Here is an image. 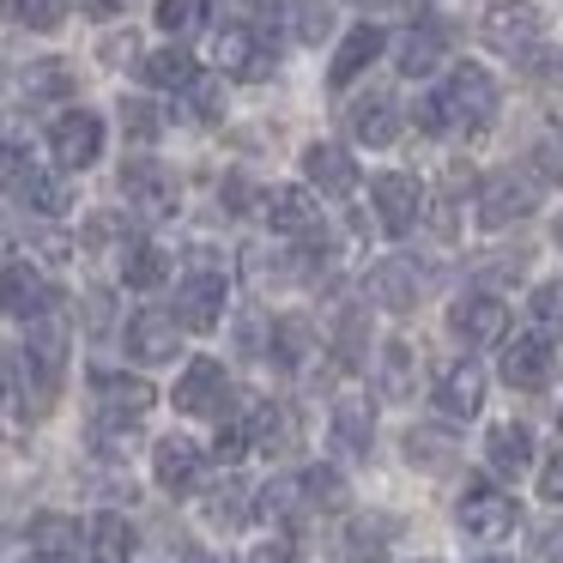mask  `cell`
Instances as JSON below:
<instances>
[{
  "label": "cell",
  "mask_w": 563,
  "mask_h": 563,
  "mask_svg": "<svg viewBox=\"0 0 563 563\" xmlns=\"http://www.w3.org/2000/svg\"><path fill=\"white\" fill-rule=\"evenodd\" d=\"M497 79L485 74L478 62H461L449 79H442V91H424V103H418V134L430 140H473L485 134L490 122H497Z\"/></svg>",
  "instance_id": "6da1fadb"
},
{
  "label": "cell",
  "mask_w": 563,
  "mask_h": 563,
  "mask_svg": "<svg viewBox=\"0 0 563 563\" xmlns=\"http://www.w3.org/2000/svg\"><path fill=\"white\" fill-rule=\"evenodd\" d=\"M461 533L473 539V545H503V539H515V527H521V509H515V497H503L497 485H485V478H473L461 497Z\"/></svg>",
  "instance_id": "7a4b0ae2"
},
{
  "label": "cell",
  "mask_w": 563,
  "mask_h": 563,
  "mask_svg": "<svg viewBox=\"0 0 563 563\" xmlns=\"http://www.w3.org/2000/svg\"><path fill=\"white\" fill-rule=\"evenodd\" d=\"M533 207H539V176H527V170H497L478 188V224H485V231H509V224L527 219Z\"/></svg>",
  "instance_id": "3957f363"
},
{
  "label": "cell",
  "mask_w": 563,
  "mask_h": 563,
  "mask_svg": "<svg viewBox=\"0 0 563 563\" xmlns=\"http://www.w3.org/2000/svg\"><path fill=\"white\" fill-rule=\"evenodd\" d=\"M478 31H485V43L497 55H533L539 37H545V13H539L533 0H497Z\"/></svg>",
  "instance_id": "277c9868"
},
{
  "label": "cell",
  "mask_w": 563,
  "mask_h": 563,
  "mask_svg": "<svg viewBox=\"0 0 563 563\" xmlns=\"http://www.w3.org/2000/svg\"><path fill=\"white\" fill-rule=\"evenodd\" d=\"M424 279H430L424 261L388 255V261H376V267L364 273V291H369V303H382V309H394V316H406V309H418V297H424Z\"/></svg>",
  "instance_id": "5b68a950"
},
{
  "label": "cell",
  "mask_w": 563,
  "mask_h": 563,
  "mask_svg": "<svg viewBox=\"0 0 563 563\" xmlns=\"http://www.w3.org/2000/svg\"><path fill=\"white\" fill-rule=\"evenodd\" d=\"M224 297H231L224 273L195 267L183 285H176V328H188V333H212V328L224 321Z\"/></svg>",
  "instance_id": "8992f818"
},
{
  "label": "cell",
  "mask_w": 563,
  "mask_h": 563,
  "mask_svg": "<svg viewBox=\"0 0 563 563\" xmlns=\"http://www.w3.org/2000/svg\"><path fill=\"white\" fill-rule=\"evenodd\" d=\"M122 195L134 212H146V219H170L176 207H183V195H176V176L164 170L158 158H128L122 164Z\"/></svg>",
  "instance_id": "52a82bcc"
},
{
  "label": "cell",
  "mask_w": 563,
  "mask_h": 563,
  "mask_svg": "<svg viewBox=\"0 0 563 563\" xmlns=\"http://www.w3.org/2000/svg\"><path fill=\"white\" fill-rule=\"evenodd\" d=\"M212 62L231 79H267L273 74V43L261 37L255 25H224L219 37H212Z\"/></svg>",
  "instance_id": "ba28073f"
},
{
  "label": "cell",
  "mask_w": 563,
  "mask_h": 563,
  "mask_svg": "<svg viewBox=\"0 0 563 563\" xmlns=\"http://www.w3.org/2000/svg\"><path fill=\"white\" fill-rule=\"evenodd\" d=\"M369 200H376V219L388 236H406L418 219H424V188H418V176L406 170H388L369 183Z\"/></svg>",
  "instance_id": "9c48e42d"
},
{
  "label": "cell",
  "mask_w": 563,
  "mask_h": 563,
  "mask_svg": "<svg viewBox=\"0 0 563 563\" xmlns=\"http://www.w3.org/2000/svg\"><path fill=\"white\" fill-rule=\"evenodd\" d=\"M449 333H454V340H466V345H497L503 333H509V303H503V297H490V291L454 297Z\"/></svg>",
  "instance_id": "30bf717a"
},
{
  "label": "cell",
  "mask_w": 563,
  "mask_h": 563,
  "mask_svg": "<svg viewBox=\"0 0 563 563\" xmlns=\"http://www.w3.org/2000/svg\"><path fill=\"white\" fill-rule=\"evenodd\" d=\"M261 212H267L273 236H285V243H316L321 236V207L309 188H267Z\"/></svg>",
  "instance_id": "8fae6325"
},
{
  "label": "cell",
  "mask_w": 563,
  "mask_h": 563,
  "mask_svg": "<svg viewBox=\"0 0 563 563\" xmlns=\"http://www.w3.org/2000/svg\"><path fill=\"white\" fill-rule=\"evenodd\" d=\"M49 152H55L62 170H91L98 152H103V122L91 110H67L62 122L49 128Z\"/></svg>",
  "instance_id": "7c38bea8"
},
{
  "label": "cell",
  "mask_w": 563,
  "mask_h": 563,
  "mask_svg": "<svg viewBox=\"0 0 563 563\" xmlns=\"http://www.w3.org/2000/svg\"><path fill=\"white\" fill-rule=\"evenodd\" d=\"M224 400H231V376H224V364L219 357H195V364L183 369V382H176V412L207 418V412H224Z\"/></svg>",
  "instance_id": "4fadbf2b"
},
{
  "label": "cell",
  "mask_w": 563,
  "mask_h": 563,
  "mask_svg": "<svg viewBox=\"0 0 563 563\" xmlns=\"http://www.w3.org/2000/svg\"><path fill=\"white\" fill-rule=\"evenodd\" d=\"M0 309L31 321V316H43V309H55V291L31 261H13V267H0Z\"/></svg>",
  "instance_id": "5bb4252c"
},
{
  "label": "cell",
  "mask_w": 563,
  "mask_h": 563,
  "mask_svg": "<svg viewBox=\"0 0 563 563\" xmlns=\"http://www.w3.org/2000/svg\"><path fill=\"white\" fill-rule=\"evenodd\" d=\"M176 345H183V333H176V316H164V309H140L128 321V357L134 364H170Z\"/></svg>",
  "instance_id": "9a60e30c"
},
{
  "label": "cell",
  "mask_w": 563,
  "mask_h": 563,
  "mask_svg": "<svg viewBox=\"0 0 563 563\" xmlns=\"http://www.w3.org/2000/svg\"><path fill=\"white\" fill-rule=\"evenodd\" d=\"M200 466H207V454L188 437H164L158 449H152V478H158L170 497H188V490L200 485Z\"/></svg>",
  "instance_id": "2e32d148"
},
{
  "label": "cell",
  "mask_w": 563,
  "mask_h": 563,
  "mask_svg": "<svg viewBox=\"0 0 563 563\" xmlns=\"http://www.w3.org/2000/svg\"><path fill=\"white\" fill-rule=\"evenodd\" d=\"M303 183L321 188V195H333V200H345L357 188V158L345 146H333V140H321V146L303 152Z\"/></svg>",
  "instance_id": "e0dca14e"
},
{
  "label": "cell",
  "mask_w": 563,
  "mask_h": 563,
  "mask_svg": "<svg viewBox=\"0 0 563 563\" xmlns=\"http://www.w3.org/2000/svg\"><path fill=\"white\" fill-rule=\"evenodd\" d=\"M437 406L449 418H473L478 406H485V369L473 364V357H454V364H442L437 376Z\"/></svg>",
  "instance_id": "ac0fdd59"
},
{
  "label": "cell",
  "mask_w": 563,
  "mask_h": 563,
  "mask_svg": "<svg viewBox=\"0 0 563 563\" xmlns=\"http://www.w3.org/2000/svg\"><path fill=\"white\" fill-rule=\"evenodd\" d=\"M503 382L521 394H539L551 382V345L539 333H521V340L503 345Z\"/></svg>",
  "instance_id": "d6986e66"
},
{
  "label": "cell",
  "mask_w": 563,
  "mask_h": 563,
  "mask_svg": "<svg viewBox=\"0 0 563 563\" xmlns=\"http://www.w3.org/2000/svg\"><path fill=\"white\" fill-rule=\"evenodd\" d=\"M382 49H388V37H382L376 25H352V31H345V37H340V49H333L328 86H333V91H345V86H352L357 74H369V62H376Z\"/></svg>",
  "instance_id": "ffe728a7"
},
{
  "label": "cell",
  "mask_w": 563,
  "mask_h": 563,
  "mask_svg": "<svg viewBox=\"0 0 563 563\" xmlns=\"http://www.w3.org/2000/svg\"><path fill=\"white\" fill-rule=\"evenodd\" d=\"M345 128H352L357 146H394L400 140V110H394V98H382V91H369V98L352 103V115H345Z\"/></svg>",
  "instance_id": "44dd1931"
},
{
  "label": "cell",
  "mask_w": 563,
  "mask_h": 563,
  "mask_svg": "<svg viewBox=\"0 0 563 563\" xmlns=\"http://www.w3.org/2000/svg\"><path fill=\"white\" fill-rule=\"evenodd\" d=\"M79 521L74 515H37V521L25 527V545H31V558H43V563H67V558H79Z\"/></svg>",
  "instance_id": "7402d4cb"
},
{
  "label": "cell",
  "mask_w": 563,
  "mask_h": 563,
  "mask_svg": "<svg viewBox=\"0 0 563 563\" xmlns=\"http://www.w3.org/2000/svg\"><path fill=\"white\" fill-rule=\"evenodd\" d=\"M485 461H490V473H497V478H521L527 466H533V430H527V424H490Z\"/></svg>",
  "instance_id": "603a6c76"
},
{
  "label": "cell",
  "mask_w": 563,
  "mask_h": 563,
  "mask_svg": "<svg viewBox=\"0 0 563 563\" xmlns=\"http://www.w3.org/2000/svg\"><path fill=\"white\" fill-rule=\"evenodd\" d=\"M369 437H376V406H369V394H340L333 400V442L345 454H369Z\"/></svg>",
  "instance_id": "cb8c5ba5"
},
{
  "label": "cell",
  "mask_w": 563,
  "mask_h": 563,
  "mask_svg": "<svg viewBox=\"0 0 563 563\" xmlns=\"http://www.w3.org/2000/svg\"><path fill=\"white\" fill-rule=\"evenodd\" d=\"M152 400L158 394L146 388L140 376H110V369H98V406H103V418H146L152 412Z\"/></svg>",
  "instance_id": "d4e9b609"
},
{
  "label": "cell",
  "mask_w": 563,
  "mask_h": 563,
  "mask_svg": "<svg viewBox=\"0 0 563 563\" xmlns=\"http://www.w3.org/2000/svg\"><path fill=\"white\" fill-rule=\"evenodd\" d=\"M243 430H249V449H261V454L297 449V418H291V406H279V400H261Z\"/></svg>",
  "instance_id": "484cf974"
},
{
  "label": "cell",
  "mask_w": 563,
  "mask_h": 563,
  "mask_svg": "<svg viewBox=\"0 0 563 563\" xmlns=\"http://www.w3.org/2000/svg\"><path fill=\"white\" fill-rule=\"evenodd\" d=\"M437 62H442V31L437 25H412L406 37H394V67H400L406 79H424Z\"/></svg>",
  "instance_id": "4316f807"
},
{
  "label": "cell",
  "mask_w": 563,
  "mask_h": 563,
  "mask_svg": "<svg viewBox=\"0 0 563 563\" xmlns=\"http://www.w3.org/2000/svg\"><path fill=\"white\" fill-rule=\"evenodd\" d=\"M19 200H25L31 212H49V219H62V212L74 207V188H67L62 176H49V170H31V164H19Z\"/></svg>",
  "instance_id": "83f0119b"
},
{
  "label": "cell",
  "mask_w": 563,
  "mask_h": 563,
  "mask_svg": "<svg viewBox=\"0 0 563 563\" xmlns=\"http://www.w3.org/2000/svg\"><path fill=\"white\" fill-rule=\"evenodd\" d=\"M74 91V67L67 62H31L25 74H19V98L25 103H55Z\"/></svg>",
  "instance_id": "f1b7e54d"
},
{
  "label": "cell",
  "mask_w": 563,
  "mask_h": 563,
  "mask_svg": "<svg viewBox=\"0 0 563 563\" xmlns=\"http://www.w3.org/2000/svg\"><path fill=\"white\" fill-rule=\"evenodd\" d=\"M418 388V352L406 340H388L382 345V394L388 400H412Z\"/></svg>",
  "instance_id": "f546056e"
},
{
  "label": "cell",
  "mask_w": 563,
  "mask_h": 563,
  "mask_svg": "<svg viewBox=\"0 0 563 563\" xmlns=\"http://www.w3.org/2000/svg\"><path fill=\"white\" fill-rule=\"evenodd\" d=\"M140 74H146L152 91H188V79H195L200 67H195V55H188V49H158V55L140 62Z\"/></svg>",
  "instance_id": "4dcf8cb0"
},
{
  "label": "cell",
  "mask_w": 563,
  "mask_h": 563,
  "mask_svg": "<svg viewBox=\"0 0 563 563\" xmlns=\"http://www.w3.org/2000/svg\"><path fill=\"white\" fill-rule=\"evenodd\" d=\"M122 279L134 285V291H158V285L170 279V255H164L158 243H134L122 261Z\"/></svg>",
  "instance_id": "1f68e13d"
},
{
  "label": "cell",
  "mask_w": 563,
  "mask_h": 563,
  "mask_svg": "<svg viewBox=\"0 0 563 563\" xmlns=\"http://www.w3.org/2000/svg\"><path fill=\"white\" fill-rule=\"evenodd\" d=\"M309 352H316V328H309L303 316H285V321H273V357H279L285 369H297Z\"/></svg>",
  "instance_id": "d6a6232c"
},
{
  "label": "cell",
  "mask_w": 563,
  "mask_h": 563,
  "mask_svg": "<svg viewBox=\"0 0 563 563\" xmlns=\"http://www.w3.org/2000/svg\"><path fill=\"white\" fill-rule=\"evenodd\" d=\"M527 309H533V333H539V340L558 345V340H563V279H545Z\"/></svg>",
  "instance_id": "836d02e7"
},
{
  "label": "cell",
  "mask_w": 563,
  "mask_h": 563,
  "mask_svg": "<svg viewBox=\"0 0 563 563\" xmlns=\"http://www.w3.org/2000/svg\"><path fill=\"white\" fill-rule=\"evenodd\" d=\"M249 509H255V503H249V490L236 485V478H224V485L207 490V521L212 527H243Z\"/></svg>",
  "instance_id": "e575fe53"
},
{
  "label": "cell",
  "mask_w": 563,
  "mask_h": 563,
  "mask_svg": "<svg viewBox=\"0 0 563 563\" xmlns=\"http://www.w3.org/2000/svg\"><path fill=\"white\" fill-rule=\"evenodd\" d=\"M297 485H303V509H345V478L333 466H309L297 473Z\"/></svg>",
  "instance_id": "d590c367"
},
{
  "label": "cell",
  "mask_w": 563,
  "mask_h": 563,
  "mask_svg": "<svg viewBox=\"0 0 563 563\" xmlns=\"http://www.w3.org/2000/svg\"><path fill=\"white\" fill-rule=\"evenodd\" d=\"M406 454H412V466H424V473H449L454 466V442L442 437V430H412V437H406Z\"/></svg>",
  "instance_id": "8d00e7d4"
},
{
  "label": "cell",
  "mask_w": 563,
  "mask_h": 563,
  "mask_svg": "<svg viewBox=\"0 0 563 563\" xmlns=\"http://www.w3.org/2000/svg\"><path fill=\"white\" fill-rule=\"evenodd\" d=\"M7 7V19L25 31H55L67 19V0H0Z\"/></svg>",
  "instance_id": "74e56055"
},
{
  "label": "cell",
  "mask_w": 563,
  "mask_h": 563,
  "mask_svg": "<svg viewBox=\"0 0 563 563\" xmlns=\"http://www.w3.org/2000/svg\"><path fill=\"white\" fill-rule=\"evenodd\" d=\"M207 7H212V0H158V31L188 37V31L207 25Z\"/></svg>",
  "instance_id": "f35d334b"
},
{
  "label": "cell",
  "mask_w": 563,
  "mask_h": 563,
  "mask_svg": "<svg viewBox=\"0 0 563 563\" xmlns=\"http://www.w3.org/2000/svg\"><path fill=\"white\" fill-rule=\"evenodd\" d=\"M91 545H98V558L122 563L128 551H134V527H128L122 515H98V521H91Z\"/></svg>",
  "instance_id": "ab89813d"
},
{
  "label": "cell",
  "mask_w": 563,
  "mask_h": 563,
  "mask_svg": "<svg viewBox=\"0 0 563 563\" xmlns=\"http://www.w3.org/2000/svg\"><path fill=\"white\" fill-rule=\"evenodd\" d=\"M255 509L267 515V521H291V515L303 509V485H297V478H273V485L261 490Z\"/></svg>",
  "instance_id": "60d3db41"
},
{
  "label": "cell",
  "mask_w": 563,
  "mask_h": 563,
  "mask_svg": "<svg viewBox=\"0 0 563 563\" xmlns=\"http://www.w3.org/2000/svg\"><path fill=\"white\" fill-rule=\"evenodd\" d=\"M328 25H333V13L321 7V0H291V19H285V31H291V37L321 43V37H328Z\"/></svg>",
  "instance_id": "b9f144b4"
},
{
  "label": "cell",
  "mask_w": 563,
  "mask_h": 563,
  "mask_svg": "<svg viewBox=\"0 0 563 563\" xmlns=\"http://www.w3.org/2000/svg\"><path fill=\"white\" fill-rule=\"evenodd\" d=\"M188 110L200 115V122H219L224 115V86H212V79H188Z\"/></svg>",
  "instance_id": "7bdbcfd3"
},
{
  "label": "cell",
  "mask_w": 563,
  "mask_h": 563,
  "mask_svg": "<svg viewBox=\"0 0 563 563\" xmlns=\"http://www.w3.org/2000/svg\"><path fill=\"white\" fill-rule=\"evenodd\" d=\"M122 128L134 140H158V110L146 98H122Z\"/></svg>",
  "instance_id": "ee69618b"
},
{
  "label": "cell",
  "mask_w": 563,
  "mask_h": 563,
  "mask_svg": "<svg viewBox=\"0 0 563 563\" xmlns=\"http://www.w3.org/2000/svg\"><path fill=\"white\" fill-rule=\"evenodd\" d=\"M527 255H490V261H473V279L490 285V279H521Z\"/></svg>",
  "instance_id": "f6af8a7d"
},
{
  "label": "cell",
  "mask_w": 563,
  "mask_h": 563,
  "mask_svg": "<svg viewBox=\"0 0 563 563\" xmlns=\"http://www.w3.org/2000/svg\"><path fill=\"white\" fill-rule=\"evenodd\" d=\"M533 176L539 183H563V140H539L533 146Z\"/></svg>",
  "instance_id": "bcb514c9"
},
{
  "label": "cell",
  "mask_w": 563,
  "mask_h": 563,
  "mask_svg": "<svg viewBox=\"0 0 563 563\" xmlns=\"http://www.w3.org/2000/svg\"><path fill=\"white\" fill-rule=\"evenodd\" d=\"M394 533V515H369V521H352V545L357 551H382V539Z\"/></svg>",
  "instance_id": "7dc6e473"
},
{
  "label": "cell",
  "mask_w": 563,
  "mask_h": 563,
  "mask_svg": "<svg viewBox=\"0 0 563 563\" xmlns=\"http://www.w3.org/2000/svg\"><path fill=\"white\" fill-rule=\"evenodd\" d=\"M212 454H219L224 466H236V461L249 454V430H243V424H224V430H219V442H212Z\"/></svg>",
  "instance_id": "c3c4849f"
},
{
  "label": "cell",
  "mask_w": 563,
  "mask_h": 563,
  "mask_svg": "<svg viewBox=\"0 0 563 563\" xmlns=\"http://www.w3.org/2000/svg\"><path fill=\"white\" fill-rule=\"evenodd\" d=\"M539 497L563 503V454H551V461H545V473H539Z\"/></svg>",
  "instance_id": "681fc988"
},
{
  "label": "cell",
  "mask_w": 563,
  "mask_h": 563,
  "mask_svg": "<svg viewBox=\"0 0 563 563\" xmlns=\"http://www.w3.org/2000/svg\"><path fill=\"white\" fill-rule=\"evenodd\" d=\"M249 563H297V545L291 539H267V545L249 551Z\"/></svg>",
  "instance_id": "f907efd6"
},
{
  "label": "cell",
  "mask_w": 563,
  "mask_h": 563,
  "mask_svg": "<svg viewBox=\"0 0 563 563\" xmlns=\"http://www.w3.org/2000/svg\"><path fill=\"white\" fill-rule=\"evenodd\" d=\"M19 164H25V152H19L13 140L0 134V183H13V176H19Z\"/></svg>",
  "instance_id": "816d5d0a"
},
{
  "label": "cell",
  "mask_w": 563,
  "mask_h": 563,
  "mask_svg": "<svg viewBox=\"0 0 563 563\" xmlns=\"http://www.w3.org/2000/svg\"><path fill=\"white\" fill-rule=\"evenodd\" d=\"M115 236H122V219H115V212H98V219H91V243H115Z\"/></svg>",
  "instance_id": "f5cc1de1"
},
{
  "label": "cell",
  "mask_w": 563,
  "mask_h": 563,
  "mask_svg": "<svg viewBox=\"0 0 563 563\" xmlns=\"http://www.w3.org/2000/svg\"><path fill=\"white\" fill-rule=\"evenodd\" d=\"M539 551H545V558H563V521L539 527Z\"/></svg>",
  "instance_id": "db71d44e"
},
{
  "label": "cell",
  "mask_w": 563,
  "mask_h": 563,
  "mask_svg": "<svg viewBox=\"0 0 563 563\" xmlns=\"http://www.w3.org/2000/svg\"><path fill=\"white\" fill-rule=\"evenodd\" d=\"M224 200H231V207H236V212H243V207H249V183H243V176H231V183H224Z\"/></svg>",
  "instance_id": "11a10c76"
},
{
  "label": "cell",
  "mask_w": 563,
  "mask_h": 563,
  "mask_svg": "<svg viewBox=\"0 0 563 563\" xmlns=\"http://www.w3.org/2000/svg\"><path fill=\"white\" fill-rule=\"evenodd\" d=\"M430 224H437V231H442V236H449V231H454V207H449V200H437V207H430Z\"/></svg>",
  "instance_id": "9f6ffc18"
},
{
  "label": "cell",
  "mask_w": 563,
  "mask_h": 563,
  "mask_svg": "<svg viewBox=\"0 0 563 563\" xmlns=\"http://www.w3.org/2000/svg\"><path fill=\"white\" fill-rule=\"evenodd\" d=\"M134 55V37H115V43H103V62H128Z\"/></svg>",
  "instance_id": "6f0895ef"
},
{
  "label": "cell",
  "mask_w": 563,
  "mask_h": 563,
  "mask_svg": "<svg viewBox=\"0 0 563 563\" xmlns=\"http://www.w3.org/2000/svg\"><path fill=\"white\" fill-rule=\"evenodd\" d=\"M7 249H13V219L0 212V255H7Z\"/></svg>",
  "instance_id": "680465c9"
},
{
  "label": "cell",
  "mask_w": 563,
  "mask_h": 563,
  "mask_svg": "<svg viewBox=\"0 0 563 563\" xmlns=\"http://www.w3.org/2000/svg\"><path fill=\"white\" fill-rule=\"evenodd\" d=\"M551 243H558V249H563V219H558V224H551Z\"/></svg>",
  "instance_id": "91938a15"
},
{
  "label": "cell",
  "mask_w": 563,
  "mask_h": 563,
  "mask_svg": "<svg viewBox=\"0 0 563 563\" xmlns=\"http://www.w3.org/2000/svg\"><path fill=\"white\" fill-rule=\"evenodd\" d=\"M188 563H224V558H207V551H195V558H188Z\"/></svg>",
  "instance_id": "94428289"
},
{
  "label": "cell",
  "mask_w": 563,
  "mask_h": 563,
  "mask_svg": "<svg viewBox=\"0 0 563 563\" xmlns=\"http://www.w3.org/2000/svg\"><path fill=\"white\" fill-rule=\"evenodd\" d=\"M352 7H388V0H352Z\"/></svg>",
  "instance_id": "6125c7cd"
},
{
  "label": "cell",
  "mask_w": 563,
  "mask_h": 563,
  "mask_svg": "<svg viewBox=\"0 0 563 563\" xmlns=\"http://www.w3.org/2000/svg\"><path fill=\"white\" fill-rule=\"evenodd\" d=\"M478 563H515V558H478Z\"/></svg>",
  "instance_id": "be15d7a7"
},
{
  "label": "cell",
  "mask_w": 563,
  "mask_h": 563,
  "mask_svg": "<svg viewBox=\"0 0 563 563\" xmlns=\"http://www.w3.org/2000/svg\"><path fill=\"white\" fill-rule=\"evenodd\" d=\"M558 430H563V412H558Z\"/></svg>",
  "instance_id": "e7e4bbea"
}]
</instances>
